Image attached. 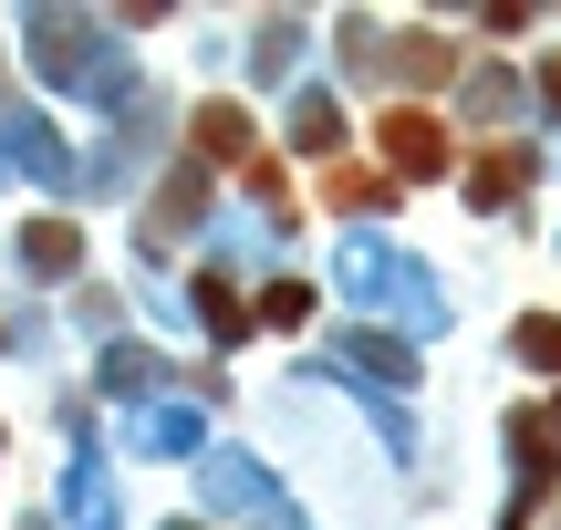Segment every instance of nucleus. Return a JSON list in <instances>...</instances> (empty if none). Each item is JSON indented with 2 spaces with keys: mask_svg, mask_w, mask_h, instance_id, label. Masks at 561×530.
Returning <instances> with one entry per match:
<instances>
[{
  "mask_svg": "<svg viewBox=\"0 0 561 530\" xmlns=\"http://www.w3.org/2000/svg\"><path fill=\"white\" fill-rule=\"evenodd\" d=\"M385 157H396L405 177H447V125L405 104V115H385Z\"/></svg>",
  "mask_w": 561,
  "mask_h": 530,
  "instance_id": "1",
  "label": "nucleus"
},
{
  "mask_svg": "<svg viewBox=\"0 0 561 530\" xmlns=\"http://www.w3.org/2000/svg\"><path fill=\"white\" fill-rule=\"evenodd\" d=\"M333 198H343V208H385V177H364V166H343V177H333Z\"/></svg>",
  "mask_w": 561,
  "mask_h": 530,
  "instance_id": "2",
  "label": "nucleus"
},
{
  "mask_svg": "<svg viewBox=\"0 0 561 530\" xmlns=\"http://www.w3.org/2000/svg\"><path fill=\"white\" fill-rule=\"evenodd\" d=\"M198 136L219 146V157H240V115H229V104H208V115H198Z\"/></svg>",
  "mask_w": 561,
  "mask_h": 530,
  "instance_id": "3",
  "label": "nucleus"
}]
</instances>
